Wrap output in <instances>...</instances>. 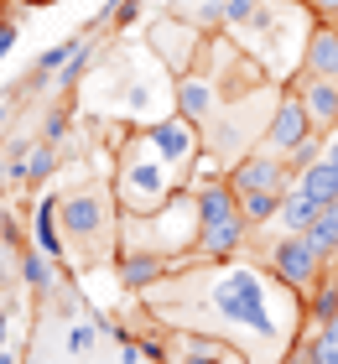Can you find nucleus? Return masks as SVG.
<instances>
[{
    "label": "nucleus",
    "mask_w": 338,
    "mask_h": 364,
    "mask_svg": "<svg viewBox=\"0 0 338 364\" xmlns=\"http://www.w3.org/2000/svg\"><path fill=\"white\" fill-rule=\"evenodd\" d=\"M0 364H16V354H11V349H0Z\"/></svg>",
    "instance_id": "obj_33"
},
{
    "label": "nucleus",
    "mask_w": 338,
    "mask_h": 364,
    "mask_svg": "<svg viewBox=\"0 0 338 364\" xmlns=\"http://www.w3.org/2000/svg\"><path fill=\"white\" fill-rule=\"evenodd\" d=\"M146 42H151V53H157V58H162L177 78L198 73V58L213 47L208 31H198L193 21H182V16H162V21L146 31Z\"/></svg>",
    "instance_id": "obj_8"
},
{
    "label": "nucleus",
    "mask_w": 338,
    "mask_h": 364,
    "mask_svg": "<svg viewBox=\"0 0 338 364\" xmlns=\"http://www.w3.org/2000/svg\"><path fill=\"white\" fill-rule=\"evenodd\" d=\"M265 21H270V6H265V0H224V26L250 31V26H265Z\"/></svg>",
    "instance_id": "obj_21"
},
{
    "label": "nucleus",
    "mask_w": 338,
    "mask_h": 364,
    "mask_svg": "<svg viewBox=\"0 0 338 364\" xmlns=\"http://www.w3.org/2000/svg\"><path fill=\"white\" fill-rule=\"evenodd\" d=\"M21 281L31 291H42V296H53L58 291V276H53V266H47V255L31 245V250H21Z\"/></svg>",
    "instance_id": "obj_20"
},
{
    "label": "nucleus",
    "mask_w": 338,
    "mask_h": 364,
    "mask_svg": "<svg viewBox=\"0 0 338 364\" xmlns=\"http://www.w3.org/2000/svg\"><path fill=\"white\" fill-rule=\"evenodd\" d=\"M16 6H58V0H16Z\"/></svg>",
    "instance_id": "obj_32"
},
{
    "label": "nucleus",
    "mask_w": 338,
    "mask_h": 364,
    "mask_svg": "<svg viewBox=\"0 0 338 364\" xmlns=\"http://www.w3.org/2000/svg\"><path fill=\"white\" fill-rule=\"evenodd\" d=\"M328 266H338V250H333V255H328Z\"/></svg>",
    "instance_id": "obj_35"
},
{
    "label": "nucleus",
    "mask_w": 338,
    "mask_h": 364,
    "mask_svg": "<svg viewBox=\"0 0 338 364\" xmlns=\"http://www.w3.org/2000/svg\"><path fill=\"white\" fill-rule=\"evenodd\" d=\"M302 73L338 78V26L333 21H312L307 26V42H302Z\"/></svg>",
    "instance_id": "obj_13"
},
{
    "label": "nucleus",
    "mask_w": 338,
    "mask_h": 364,
    "mask_svg": "<svg viewBox=\"0 0 338 364\" xmlns=\"http://www.w3.org/2000/svg\"><path fill=\"white\" fill-rule=\"evenodd\" d=\"M203 296L193 307H208L213 323H208V338L218 333H250V338H265V343H292V323H302V302L297 291H286L270 271H250V266H218L203 271Z\"/></svg>",
    "instance_id": "obj_1"
},
{
    "label": "nucleus",
    "mask_w": 338,
    "mask_h": 364,
    "mask_svg": "<svg viewBox=\"0 0 338 364\" xmlns=\"http://www.w3.org/2000/svg\"><path fill=\"white\" fill-rule=\"evenodd\" d=\"M317 213H323V208H317L312 198H302L297 188H286V198H281V213H276V229H281V235H307Z\"/></svg>",
    "instance_id": "obj_17"
},
{
    "label": "nucleus",
    "mask_w": 338,
    "mask_h": 364,
    "mask_svg": "<svg viewBox=\"0 0 338 364\" xmlns=\"http://www.w3.org/2000/svg\"><path fill=\"white\" fill-rule=\"evenodd\" d=\"M6 328H11V307H0V349H6Z\"/></svg>",
    "instance_id": "obj_30"
},
{
    "label": "nucleus",
    "mask_w": 338,
    "mask_h": 364,
    "mask_svg": "<svg viewBox=\"0 0 338 364\" xmlns=\"http://www.w3.org/2000/svg\"><path fill=\"white\" fill-rule=\"evenodd\" d=\"M281 364H317V349H312V328H307V323H302L297 333H292V343H286Z\"/></svg>",
    "instance_id": "obj_25"
},
{
    "label": "nucleus",
    "mask_w": 338,
    "mask_h": 364,
    "mask_svg": "<svg viewBox=\"0 0 338 364\" xmlns=\"http://www.w3.org/2000/svg\"><path fill=\"white\" fill-rule=\"evenodd\" d=\"M0 6H11V0H0Z\"/></svg>",
    "instance_id": "obj_36"
},
{
    "label": "nucleus",
    "mask_w": 338,
    "mask_h": 364,
    "mask_svg": "<svg viewBox=\"0 0 338 364\" xmlns=\"http://www.w3.org/2000/svg\"><path fill=\"white\" fill-rule=\"evenodd\" d=\"M89 63H94V31L78 42V53L68 58V63H63V73L53 78V84H58V94H73V89H78V78L89 73Z\"/></svg>",
    "instance_id": "obj_22"
},
{
    "label": "nucleus",
    "mask_w": 338,
    "mask_h": 364,
    "mask_svg": "<svg viewBox=\"0 0 338 364\" xmlns=\"http://www.w3.org/2000/svg\"><path fill=\"white\" fill-rule=\"evenodd\" d=\"M6 125H11V109H0V141H6Z\"/></svg>",
    "instance_id": "obj_31"
},
{
    "label": "nucleus",
    "mask_w": 338,
    "mask_h": 364,
    "mask_svg": "<svg viewBox=\"0 0 338 364\" xmlns=\"http://www.w3.org/2000/svg\"><path fill=\"white\" fill-rule=\"evenodd\" d=\"M58 141H42L37 136V146H31V172H26V182H31V188H37V182H47V177H53L58 172Z\"/></svg>",
    "instance_id": "obj_24"
},
{
    "label": "nucleus",
    "mask_w": 338,
    "mask_h": 364,
    "mask_svg": "<svg viewBox=\"0 0 338 364\" xmlns=\"http://www.w3.org/2000/svg\"><path fill=\"white\" fill-rule=\"evenodd\" d=\"M120 224H130L125 250H151V255H167V260L193 255L198 250V193L182 188L177 198H167L157 213H141V219L125 213Z\"/></svg>",
    "instance_id": "obj_3"
},
{
    "label": "nucleus",
    "mask_w": 338,
    "mask_h": 364,
    "mask_svg": "<svg viewBox=\"0 0 338 364\" xmlns=\"http://www.w3.org/2000/svg\"><path fill=\"white\" fill-rule=\"evenodd\" d=\"M58 213H63V235L73 250L83 255H110L115 250V229H120V219H115V193L110 188H78L58 198Z\"/></svg>",
    "instance_id": "obj_5"
},
{
    "label": "nucleus",
    "mask_w": 338,
    "mask_h": 364,
    "mask_svg": "<svg viewBox=\"0 0 338 364\" xmlns=\"http://www.w3.org/2000/svg\"><path fill=\"white\" fill-rule=\"evenodd\" d=\"M286 84L302 94V105H307V120H312L317 136H333V130H338V78H312V73L297 68Z\"/></svg>",
    "instance_id": "obj_10"
},
{
    "label": "nucleus",
    "mask_w": 338,
    "mask_h": 364,
    "mask_svg": "<svg viewBox=\"0 0 338 364\" xmlns=\"http://www.w3.org/2000/svg\"><path fill=\"white\" fill-rule=\"evenodd\" d=\"M260 151L281 156V161H292V172H302L307 161H317V130H312L307 105H302V94H297L292 84L276 94V109H270V120H265V141H260Z\"/></svg>",
    "instance_id": "obj_6"
},
{
    "label": "nucleus",
    "mask_w": 338,
    "mask_h": 364,
    "mask_svg": "<svg viewBox=\"0 0 338 364\" xmlns=\"http://www.w3.org/2000/svg\"><path fill=\"white\" fill-rule=\"evenodd\" d=\"M31 240H37V250L53 260V266H68V235H63V213H58V198H53V193L37 198V224H31Z\"/></svg>",
    "instance_id": "obj_14"
},
{
    "label": "nucleus",
    "mask_w": 338,
    "mask_h": 364,
    "mask_svg": "<svg viewBox=\"0 0 338 364\" xmlns=\"http://www.w3.org/2000/svg\"><path fill=\"white\" fill-rule=\"evenodd\" d=\"M198 193V260L203 266H218V260H234L245 250V240H250V224H245V213H240V198H234V188L224 177H213V182H203Z\"/></svg>",
    "instance_id": "obj_4"
},
{
    "label": "nucleus",
    "mask_w": 338,
    "mask_h": 364,
    "mask_svg": "<svg viewBox=\"0 0 338 364\" xmlns=\"http://www.w3.org/2000/svg\"><path fill=\"white\" fill-rule=\"evenodd\" d=\"M63 136H68V105H58L42 125V141H63Z\"/></svg>",
    "instance_id": "obj_26"
},
{
    "label": "nucleus",
    "mask_w": 338,
    "mask_h": 364,
    "mask_svg": "<svg viewBox=\"0 0 338 364\" xmlns=\"http://www.w3.org/2000/svg\"><path fill=\"white\" fill-rule=\"evenodd\" d=\"M292 188H297L302 198H312L317 208H328L333 198H338V167H328V161L317 156V161H307V167L292 177Z\"/></svg>",
    "instance_id": "obj_15"
},
{
    "label": "nucleus",
    "mask_w": 338,
    "mask_h": 364,
    "mask_svg": "<svg viewBox=\"0 0 338 364\" xmlns=\"http://www.w3.org/2000/svg\"><path fill=\"white\" fill-rule=\"evenodd\" d=\"M338 312V266H323L317 287L302 296V323H328Z\"/></svg>",
    "instance_id": "obj_16"
},
{
    "label": "nucleus",
    "mask_w": 338,
    "mask_h": 364,
    "mask_svg": "<svg viewBox=\"0 0 338 364\" xmlns=\"http://www.w3.org/2000/svg\"><path fill=\"white\" fill-rule=\"evenodd\" d=\"M281 6H307V0H281Z\"/></svg>",
    "instance_id": "obj_34"
},
{
    "label": "nucleus",
    "mask_w": 338,
    "mask_h": 364,
    "mask_svg": "<svg viewBox=\"0 0 338 364\" xmlns=\"http://www.w3.org/2000/svg\"><path fill=\"white\" fill-rule=\"evenodd\" d=\"M213 99H218L213 78L208 73H188V78H177V84H172V114H182L188 125L203 130L213 120Z\"/></svg>",
    "instance_id": "obj_12"
},
{
    "label": "nucleus",
    "mask_w": 338,
    "mask_h": 364,
    "mask_svg": "<svg viewBox=\"0 0 338 364\" xmlns=\"http://www.w3.org/2000/svg\"><path fill=\"white\" fill-rule=\"evenodd\" d=\"M292 161H281V156H270V151H245L234 167L224 172V182L234 188V198L240 193H286L292 188Z\"/></svg>",
    "instance_id": "obj_9"
},
{
    "label": "nucleus",
    "mask_w": 338,
    "mask_h": 364,
    "mask_svg": "<svg viewBox=\"0 0 338 364\" xmlns=\"http://www.w3.org/2000/svg\"><path fill=\"white\" fill-rule=\"evenodd\" d=\"M323 266H328V255H317V245L307 235H281V240L265 245V271L276 276L286 291H297V296H307L317 287Z\"/></svg>",
    "instance_id": "obj_7"
},
{
    "label": "nucleus",
    "mask_w": 338,
    "mask_h": 364,
    "mask_svg": "<svg viewBox=\"0 0 338 364\" xmlns=\"http://www.w3.org/2000/svg\"><path fill=\"white\" fill-rule=\"evenodd\" d=\"M182 182L188 177L151 146V136H130V146L120 151V172H115V203L120 213L141 219V213H157L167 198H177Z\"/></svg>",
    "instance_id": "obj_2"
},
{
    "label": "nucleus",
    "mask_w": 338,
    "mask_h": 364,
    "mask_svg": "<svg viewBox=\"0 0 338 364\" xmlns=\"http://www.w3.org/2000/svg\"><path fill=\"white\" fill-rule=\"evenodd\" d=\"M177 364H245L240 354H229V343H218V338H182V359Z\"/></svg>",
    "instance_id": "obj_18"
},
{
    "label": "nucleus",
    "mask_w": 338,
    "mask_h": 364,
    "mask_svg": "<svg viewBox=\"0 0 338 364\" xmlns=\"http://www.w3.org/2000/svg\"><path fill=\"white\" fill-rule=\"evenodd\" d=\"M323 161H328V167H338V130L323 141Z\"/></svg>",
    "instance_id": "obj_29"
},
{
    "label": "nucleus",
    "mask_w": 338,
    "mask_h": 364,
    "mask_svg": "<svg viewBox=\"0 0 338 364\" xmlns=\"http://www.w3.org/2000/svg\"><path fill=\"white\" fill-rule=\"evenodd\" d=\"M307 240L317 245V255H333V250H338V198H333V203H328V208H323V213L312 219Z\"/></svg>",
    "instance_id": "obj_23"
},
{
    "label": "nucleus",
    "mask_w": 338,
    "mask_h": 364,
    "mask_svg": "<svg viewBox=\"0 0 338 364\" xmlns=\"http://www.w3.org/2000/svg\"><path fill=\"white\" fill-rule=\"evenodd\" d=\"M94 333H99V328H89V323H83V328H73V338H68V343H73V354H83V349H89V343H94Z\"/></svg>",
    "instance_id": "obj_28"
},
{
    "label": "nucleus",
    "mask_w": 338,
    "mask_h": 364,
    "mask_svg": "<svg viewBox=\"0 0 338 364\" xmlns=\"http://www.w3.org/2000/svg\"><path fill=\"white\" fill-rule=\"evenodd\" d=\"M16 37H21V26H16V21H6V16H0V58H6L11 47H16Z\"/></svg>",
    "instance_id": "obj_27"
},
{
    "label": "nucleus",
    "mask_w": 338,
    "mask_h": 364,
    "mask_svg": "<svg viewBox=\"0 0 338 364\" xmlns=\"http://www.w3.org/2000/svg\"><path fill=\"white\" fill-rule=\"evenodd\" d=\"M281 198H286V193H240V213H245V224H250V229H265V224H276V213H281Z\"/></svg>",
    "instance_id": "obj_19"
},
{
    "label": "nucleus",
    "mask_w": 338,
    "mask_h": 364,
    "mask_svg": "<svg viewBox=\"0 0 338 364\" xmlns=\"http://www.w3.org/2000/svg\"><path fill=\"white\" fill-rule=\"evenodd\" d=\"M182 266L167 255H151V250H120V287L125 291H157L162 281H172Z\"/></svg>",
    "instance_id": "obj_11"
}]
</instances>
